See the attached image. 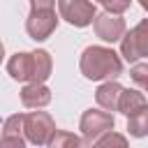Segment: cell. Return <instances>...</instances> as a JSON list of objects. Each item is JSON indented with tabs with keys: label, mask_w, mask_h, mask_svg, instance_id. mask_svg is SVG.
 <instances>
[{
	"label": "cell",
	"mask_w": 148,
	"mask_h": 148,
	"mask_svg": "<svg viewBox=\"0 0 148 148\" xmlns=\"http://www.w3.org/2000/svg\"><path fill=\"white\" fill-rule=\"evenodd\" d=\"M92 25H95V35L102 39V42H118L123 35H125V21L120 14H111V12H102V14H95L92 18Z\"/></svg>",
	"instance_id": "52a82bcc"
},
{
	"label": "cell",
	"mask_w": 148,
	"mask_h": 148,
	"mask_svg": "<svg viewBox=\"0 0 148 148\" xmlns=\"http://www.w3.org/2000/svg\"><path fill=\"white\" fill-rule=\"evenodd\" d=\"M79 69L90 81H106L123 74V60L109 46H88L81 53Z\"/></svg>",
	"instance_id": "6da1fadb"
},
{
	"label": "cell",
	"mask_w": 148,
	"mask_h": 148,
	"mask_svg": "<svg viewBox=\"0 0 148 148\" xmlns=\"http://www.w3.org/2000/svg\"><path fill=\"white\" fill-rule=\"evenodd\" d=\"M23 132V113H14L5 120L2 125V136H0V146H14V148H23L25 139L21 136Z\"/></svg>",
	"instance_id": "9c48e42d"
},
{
	"label": "cell",
	"mask_w": 148,
	"mask_h": 148,
	"mask_svg": "<svg viewBox=\"0 0 148 148\" xmlns=\"http://www.w3.org/2000/svg\"><path fill=\"white\" fill-rule=\"evenodd\" d=\"M23 132L25 139L35 146H46L49 139L56 132V123L46 111H32V113H23Z\"/></svg>",
	"instance_id": "7a4b0ae2"
},
{
	"label": "cell",
	"mask_w": 148,
	"mask_h": 148,
	"mask_svg": "<svg viewBox=\"0 0 148 148\" xmlns=\"http://www.w3.org/2000/svg\"><path fill=\"white\" fill-rule=\"evenodd\" d=\"M113 127H116V118L109 111H97V109L83 111L81 123H79V130L83 134V143H92L99 134H104Z\"/></svg>",
	"instance_id": "277c9868"
},
{
	"label": "cell",
	"mask_w": 148,
	"mask_h": 148,
	"mask_svg": "<svg viewBox=\"0 0 148 148\" xmlns=\"http://www.w3.org/2000/svg\"><path fill=\"white\" fill-rule=\"evenodd\" d=\"M46 146H51V148H65V146H86L83 143V139H79V136H74V134H69V132H62V130H56L53 132V136L49 139V143Z\"/></svg>",
	"instance_id": "9a60e30c"
},
{
	"label": "cell",
	"mask_w": 148,
	"mask_h": 148,
	"mask_svg": "<svg viewBox=\"0 0 148 148\" xmlns=\"http://www.w3.org/2000/svg\"><path fill=\"white\" fill-rule=\"evenodd\" d=\"M106 12H111V14H123V12H127L130 9V5H132V0H97Z\"/></svg>",
	"instance_id": "ac0fdd59"
},
{
	"label": "cell",
	"mask_w": 148,
	"mask_h": 148,
	"mask_svg": "<svg viewBox=\"0 0 148 148\" xmlns=\"http://www.w3.org/2000/svg\"><path fill=\"white\" fill-rule=\"evenodd\" d=\"M51 69H53V60H51L49 51H44V49L32 51V81L44 83L51 76Z\"/></svg>",
	"instance_id": "4fadbf2b"
},
{
	"label": "cell",
	"mask_w": 148,
	"mask_h": 148,
	"mask_svg": "<svg viewBox=\"0 0 148 148\" xmlns=\"http://www.w3.org/2000/svg\"><path fill=\"white\" fill-rule=\"evenodd\" d=\"M2 58H5V46H2V42H0V62H2Z\"/></svg>",
	"instance_id": "ffe728a7"
},
{
	"label": "cell",
	"mask_w": 148,
	"mask_h": 148,
	"mask_svg": "<svg viewBox=\"0 0 148 148\" xmlns=\"http://www.w3.org/2000/svg\"><path fill=\"white\" fill-rule=\"evenodd\" d=\"M21 102L25 109H42L51 102V90L44 86V83H37V81H30L28 86H23L21 90Z\"/></svg>",
	"instance_id": "ba28073f"
},
{
	"label": "cell",
	"mask_w": 148,
	"mask_h": 148,
	"mask_svg": "<svg viewBox=\"0 0 148 148\" xmlns=\"http://www.w3.org/2000/svg\"><path fill=\"white\" fill-rule=\"evenodd\" d=\"M56 0H30V9H53Z\"/></svg>",
	"instance_id": "d6986e66"
},
{
	"label": "cell",
	"mask_w": 148,
	"mask_h": 148,
	"mask_svg": "<svg viewBox=\"0 0 148 148\" xmlns=\"http://www.w3.org/2000/svg\"><path fill=\"white\" fill-rule=\"evenodd\" d=\"M92 143H97V146H120V148H125L127 146V139L123 136V134H116L113 130H109V132H104V134H99Z\"/></svg>",
	"instance_id": "2e32d148"
},
{
	"label": "cell",
	"mask_w": 148,
	"mask_h": 148,
	"mask_svg": "<svg viewBox=\"0 0 148 148\" xmlns=\"http://www.w3.org/2000/svg\"><path fill=\"white\" fill-rule=\"evenodd\" d=\"M120 90H123V86H120L118 81L106 79V83H102V86L97 88L95 99H97V104H99L102 109H106V111H116V106H118V97H120Z\"/></svg>",
	"instance_id": "8fae6325"
},
{
	"label": "cell",
	"mask_w": 148,
	"mask_h": 148,
	"mask_svg": "<svg viewBox=\"0 0 148 148\" xmlns=\"http://www.w3.org/2000/svg\"><path fill=\"white\" fill-rule=\"evenodd\" d=\"M141 109H146V97H143V92L141 90H120V97H118V106H116V111H120L123 116H132V113H136V111H141Z\"/></svg>",
	"instance_id": "7c38bea8"
},
{
	"label": "cell",
	"mask_w": 148,
	"mask_h": 148,
	"mask_svg": "<svg viewBox=\"0 0 148 148\" xmlns=\"http://www.w3.org/2000/svg\"><path fill=\"white\" fill-rule=\"evenodd\" d=\"M130 76H132V81H134L139 88H146V86H148V65H146V62L134 65L132 72H130Z\"/></svg>",
	"instance_id": "e0dca14e"
},
{
	"label": "cell",
	"mask_w": 148,
	"mask_h": 148,
	"mask_svg": "<svg viewBox=\"0 0 148 148\" xmlns=\"http://www.w3.org/2000/svg\"><path fill=\"white\" fill-rule=\"evenodd\" d=\"M58 9H60V18H65L69 25L76 28L90 25L97 14L95 2L90 0H58Z\"/></svg>",
	"instance_id": "5b68a950"
},
{
	"label": "cell",
	"mask_w": 148,
	"mask_h": 148,
	"mask_svg": "<svg viewBox=\"0 0 148 148\" xmlns=\"http://www.w3.org/2000/svg\"><path fill=\"white\" fill-rule=\"evenodd\" d=\"M7 72L14 81H32V53H14L7 62Z\"/></svg>",
	"instance_id": "30bf717a"
},
{
	"label": "cell",
	"mask_w": 148,
	"mask_h": 148,
	"mask_svg": "<svg viewBox=\"0 0 148 148\" xmlns=\"http://www.w3.org/2000/svg\"><path fill=\"white\" fill-rule=\"evenodd\" d=\"M56 28H58V16L53 9H30V16L25 21V30L30 39L44 42L53 35Z\"/></svg>",
	"instance_id": "8992f818"
},
{
	"label": "cell",
	"mask_w": 148,
	"mask_h": 148,
	"mask_svg": "<svg viewBox=\"0 0 148 148\" xmlns=\"http://www.w3.org/2000/svg\"><path fill=\"white\" fill-rule=\"evenodd\" d=\"M127 130L132 136H146L148 134V109H141L127 116Z\"/></svg>",
	"instance_id": "5bb4252c"
},
{
	"label": "cell",
	"mask_w": 148,
	"mask_h": 148,
	"mask_svg": "<svg viewBox=\"0 0 148 148\" xmlns=\"http://www.w3.org/2000/svg\"><path fill=\"white\" fill-rule=\"evenodd\" d=\"M120 56L130 62H136L141 58L148 56V21L143 18L141 23H136L127 35H123L120 39Z\"/></svg>",
	"instance_id": "3957f363"
}]
</instances>
